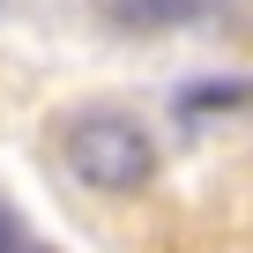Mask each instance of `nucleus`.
Segmentation results:
<instances>
[{
	"label": "nucleus",
	"mask_w": 253,
	"mask_h": 253,
	"mask_svg": "<svg viewBox=\"0 0 253 253\" xmlns=\"http://www.w3.org/2000/svg\"><path fill=\"white\" fill-rule=\"evenodd\" d=\"M67 171L89 194H134L157 171V142L126 112H82V119H67Z\"/></svg>",
	"instance_id": "obj_1"
},
{
	"label": "nucleus",
	"mask_w": 253,
	"mask_h": 253,
	"mask_svg": "<svg viewBox=\"0 0 253 253\" xmlns=\"http://www.w3.org/2000/svg\"><path fill=\"white\" fill-rule=\"evenodd\" d=\"M209 0H104V15L119 30H186Z\"/></svg>",
	"instance_id": "obj_2"
},
{
	"label": "nucleus",
	"mask_w": 253,
	"mask_h": 253,
	"mask_svg": "<svg viewBox=\"0 0 253 253\" xmlns=\"http://www.w3.org/2000/svg\"><path fill=\"white\" fill-rule=\"evenodd\" d=\"M238 97H246L238 82H209V89H186V97H179V112H231Z\"/></svg>",
	"instance_id": "obj_3"
},
{
	"label": "nucleus",
	"mask_w": 253,
	"mask_h": 253,
	"mask_svg": "<svg viewBox=\"0 0 253 253\" xmlns=\"http://www.w3.org/2000/svg\"><path fill=\"white\" fill-rule=\"evenodd\" d=\"M0 253H23V223H15V209H0Z\"/></svg>",
	"instance_id": "obj_4"
}]
</instances>
